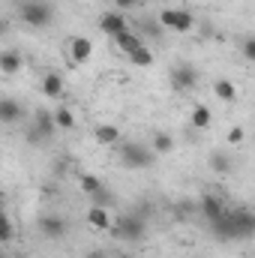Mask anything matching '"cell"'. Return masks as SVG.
<instances>
[{
    "mask_svg": "<svg viewBox=\"0 0 255 258\" xmlns=\"http://www.w3.org/2000/svg\"><path fill=\"white\" fill-rule=\"evenodd\" d=\"M213 93H216L222 102H234V99H237V90H234V84H231L228 78H216V81H213Z\"/></svg>",
    "mask_w": 255,
    "mask_h": 258,
    "instance_id": "ac0fdd59",
    "label": "cell"
},
{
    "mask_svg": "<svg viewBox=\"0 0 255 258\" xmlns=\"http://www.w3.org/2000/svg\"><path fill=\"white\" fill-rule=\"evenodd\" d=\"M156 159L153 150H147L141 141H120V162L126 168H150Z\"/></svg>",
    "mask_w": 255,
    "mask_h": 258,
    "instance_id": "3957f363",
    "label": "cell"
},
{
    "mask_svg": "<svg viewBox=\"0 0 255 258\" xmlns=\"http://www.w3.org/2000/svg\"><path fill=\"white\" fill-rule=\"evenodd\" d=\"M159 24H162L165 30H171V33H189L192 27H195V18H192L189 9H174V6H168V9L159 12Z\"/></svg>",
    "mask_w": 255,
    "mask_h": 258,
    "instance_id": "277c9868",
    "label": "cell"
},
{
    "mask_svg": "<svg viewBox=\"0 0 255 258\" xmlns=\"http://www.w3.org/2000/svg\"><path fill=\"white\" fill-rule=\"evenodd\" d=\"M87 222H90L96 231H111V225H114V219L108 216V210L99 207V204H93V207L87 210Z\"/></svg>",
    "mask_w": 255,
    "mask_h": 258,
    "instance_id": "7c38bea8",
    "label": "cell"
},
{
    "mask_svg": "<svg viewBox=\"0 0 255 258\" xmlns=\"http://www.w3.org/2000/svg\"><path fill=\"white\" fill-rule=\"evenodd\" d=\"M210 231L219 240H243V237H255V213L249 207H234L225 210L216 222H210Z\"/></svg>",
    "mask_w": 255,
    "mask_h": 258,
    "instance_id": "6da1fadb",
    "label": "cell"
},
{
    "mask_svg": "<svg viewBox=\"0 0 255 258\" xmlns=\"http://www.w3.org/2000/svg\"><path fill=\"white\" fill-rule=\"evenodd\" d=\"M42 93H45L48 99H60V96H63V75H60V72H48V75L42 78Z\"/></svg>",
    "mask_w": 255,
    "mask_h": 258,
    "instance_id": "5bb4252c",
    "label": "cell"
},
{
    "mask_svg": "<svg viewBox=\"0 0 255 258\" xmlns=\"http://www.w3.org/2000/svg\"><path fill=\"white\" fill-rule=\"evenodd\" d=\"M114 45H117V48H120L126 57H129V54H135L138 48H144L141 36H138V33H132V30H123V33H117V36H114Z\"/></svg>",
    "mask_w": 255,
    "mask_h": 258,
    "instance_id": "4fadbf2b",
    "label": "cell"
},
{
    "mask_svg": "<svg viewBox=\"0 0 255 258\" xmlns=\"http://www.w3.org/2000/svg\"><path fill=\"white\" fill-rule=\"evenodd\" d=\"M117 3V9H129V6H138L141 0H114Z\"/></svg>",
    "mask_w": 255,
    "mask_h": 258,
    "instance_id": "83f0119b",
    "label": "cell"
},
{
    "mask_svg": "<svg viewBox=\"0 0 255 258\" xmlns=\"http://www.w3.org/2000/svg\"><path fill=\"white\" fill-rule=\"evenodd\" d=\"M243 135H246V132H243L240 126H231V132H228V141H231V144H240V141H243Z\"/></svg>",
    "mask_w": 255,
    "mask_h": 258,
    "instance_id": "4316f807",
    "label": "cell"
},
{
    "mask_svg": "<svg viewBox=\"0 0 255 258\" xmlns=\"http://www.w3.org/2000/svg\"><path fill=\"white\" fill-rule=\"evenodd\" d=\"M144 231H147V225H144V219L138 213H120L114 219V225H111V234L120 243H138L144 237Z\"/></svg>",
    "mask_w": 255,
    "mask_h": 258,
    "instance_id": "7a4b0ae2",
    "label": "cell"
},
{
    "mask_svg": "<svg viewBox=\"0 0 255 258\" xmlns=\"http://www.w3.org/2000/svg\"><path fill=\"white\" fill-rule=\"evenodd\" d=\"M225 210H228V207L222 204V198H219V195H213V192L201 195V213H204V219H207V222H216Z\"/></svg>",
    "mask_w": 255,
    "mask_h": 258,
    "instance_id": "30bf717a",
    "label": "cell"
},
{
    "mask_svg": "<svg viewBox=\"0 0 255 258\" xmlns=\"http://www.w3.org/2000/svg\"><path fill=\"white\" fill-rule=\"evenodd\" d=\"M21 21L30 27H48L51 24V6L45 0H27V3H21Z\"/></svg>",
    "mask_w": 255,
    "mask_h": 258,
    "instance_id": "5b68a950",
    "label": "cell"
},
{
    "mask_svg": "<svg viewBox=\"0 0 255 258\" xmlns=\"http://www.w3.org/2000/svg\"><path fill=\"white\" fill-rule=\"evenodd\" d=\"M93 138L99 144H120V129L111 126V123H102V126L93 129Z\"/></svg>",
    "mask_w": 255,
    "mask_h": 258,
    "instance_id": "e0dca14e",
    "label": "cell"
},
{
    "mask_svg": "<svg viewBox=\"0 0 255 258\" xmlns=\"http://www.w3.org/2000/svg\"><path fill=\"white\" fill-rule=\"evenodd\" d=\"M0 240H3V243H9V240H12V219H9V216H3V219H0Z\"/></svg>",
    "mask_w": 255,
    "mask_h": 258,
    "instance_id": "484cf974",
    "label": "cell"
},
{
    "mask_svg": "<svg viewBox=\"0 0 255 258\" xmlns=\"http://www.w3.org/2000/svg\"><path fill=\"white\" fill-rule=\"evenodd\" d=\"M21 117H24V108H21L15 99H9V96L0 99V120H3V123H18Z\"/></svg>",
    "mask_w": 255,
    "mask_h": 258,
    "instance_id": "9a60e30c",
    "label": "cell"
},
{
    "mask_svg": "<svg viewBox=\"0 0 255 258\" xmlns=\"http://www.w3.org/2000/svg\"><path fill=\"white\" fill-rule=\"evenodd\" d=\"M171 150H174V138L168 132H156L153 135V153L162 156V153H171Z\"/></svg>",
    "mask_w": 255,
    "mask_h": 258,
    "instance_id": "44dd1931",
    "label": "cell"
},
{
    "mask_svg": "<svg viewBox=\"0 0 255 258\" xmlns=\"http://www.w3.org/2000/svg\"><path fill=\"white\" fill-rule=\"evenodd\" d=\"M240 54H243L249 63H255V36H246V39L240 42Z\"/></svg>",
    "mask_w": 255,
    "mask_h": 258,
    "instance_id": "d4e9b609",
    "label": "cell"
},
{
    "mask_svg": "<svg viewBox=\"0 0 255 258\" xmlns=\"http://www.w3.org/2000/svg\"><path fill=\"white\" fill-rule=\"evenodd\" d=\"M129 60H132L135 66H150V63H153V54H150L147 48H138L135 54H129Z\"/></svg>",
    "mask_w": 255,
    "mask_h": 258,
    "instance_id": "cb8c5ba5",
    "label": "cell"
},
{
    "mask_svg": "<svg viewBox=\"0 0 255 258\" xmlns=\"http://www.w3.org/2000/svg\"><path fill=\"white\" fill-rule=\"evenodd\" d=\"M210 120H213V114H210L207 105H195V108H192V117H189L192 129H207L210 126Z\"/></svg>",
    "mask_w": 255,
    "mask_h": 258,
    "instance_id": "ffe728a7",
    "label": "cell"
},
{
    "mask_svg": "<svg viewBox=\"0 0 255 258\" xmlns=\"http://www.w3.org/2000/svg\"><path fill=\"white\" fill-rule=\"evenodd\" d=\"M39 231H42L48 240H60L66 231H69V225H66L63 216H54V213H48V216H42V222H39Z\"/></svg>",
    "mask_w": 255,
    "mask_h": 258,
    "instance_id": "ba28073f",
    "label": "cell"
},
{
    "mask_svg": "<svg viewBox=\"0 0 255 258\" xmlns=\"http://www.w3.org/2000/svg\"><path fill=\"white\" fill-rule=\"evenodd\" d=\"M210 168H213L216 174H231V156L222 153V150H213V153H210Z\"/></svg>",
    "mask_w": 255,
    "mask_h": 258,
    "instance_id": "d6986e66",
    "label": "cell"
},
{
    "mask_svg": "<svg viewBox=\"0 0 255 258\" xmlns=\"http://www.w3.org/2000/svg\"><path fill=\"white\" fill-rule=\"evenodd\" d=\"M90 54H93L90 39H84V36H72V42H69V57H72L75 63H87Z\"/></svg>",
    "mask_w": 255,
    "mask_h": 258,
    "instance_id": "8fae6325",
    "label": "cell"
},
{
    "mask_svg": "<svg viewBox=\"0 0 255 258\" xmlns=\"http://www.w3.org/2000/svg\"><path fill=\"white\" fill-rule=\"evenodd\" d=\"M87 258H105V255H102V252H90Z\"/></svg>",
    "mask_w": 255,
    "mask_h": 258,
    "instance_id": "f1b7e54d",
    "label": "cell"
},
{
    "mask_svg": "<svg viewBox=\"0 0 255 258\" xmlns=\"http://www.w3.org/2000/svg\"><path fill=\"white\" fill-rule=\"evenodd\" d=\"M168 78H171V87L183 93V90H192V87L198 84V69H195L192 63H177L174 69H171Z\"/></svg>",
    "mask_w": 255,
    "mask_h": 258,
    "instance_id": "52a82bcc",
    "label": "cell"
},
{
    "mask_svg": "<svg viewBox=\"0 0 255 258\" xmlns=\"http://www.w3.org/2000/svg\"><path fill=\"white\" fill-rule=\"evenodd\" d=\"M54 120H57V129H75V117L69 108H57L54 111Z\"/></svg>",
    "mask_w": 255,
    "mask_h": 258,
    "instance_id": "603a6c76",
    "label": "cell"
},
{
    "mask_svg": "<svg viewBox=\"0 0 255 258\" xmlns=\"http://www.w3.org/2000/svg\"><path fill=\"white\" fill-rule=\"evenodd\" d=\"M18 69H21V54L12 51V48H6V51L0 54V72H3V75H15Z\"/></svg>",
    "mask_w": 255,
    "mask_h": 258,
    "instance_id": "2e32d148",
    "label": "cell"
},
{
    "mask_svg": "<svg viewBox=\"0 0 255 258\" xmlns=\"http://www.w3.org/2000/svg\"><path fill=\"white\" fill-rule=\"evenodd\" d=\"M78 183H81V189L90 195V198L105 189V186H102V180H99V177H93V174H78Z\"/></svg>",
    "mask_w": 255,
    "mask_h": 258,
    "instance_id": "7402d4cb",
    "label": "cell"
},
{
    "mask_svg": "<svg viewBox=\"0 0 255 258\" xmlns=\"http://www.w3.org/2000/svg\"><path fill=\"white\" fill-rule=\"evenodd\" d=\"M99 30H102V33H108V36L114 39L117 33L129 30V24H126V18H123L120 12H105V15H99Z\"/></svg>",
    "mask_w": 255,
    "mask_h": 258,
    "instance_id": "9c48e42d",
    "label": "cell"
},
{
    "mask_svg": "<svg viewBox=\"0 0 255 258\" xmlns=\"http://www.w3.org/2000/svg\"><path fill=\"white\" fill-rule=\"evenodd\" d=\"M57 129V120H54V114H48L45 108H39L36 114H33V126L27 132V138L36 144V141H45V138H51V132Z\"/></svg>",
    "mask_w": 255,
    "mask_h": 258,
    "instance_id": "8992f818",
    "label": "cell"
}]
</instances>
